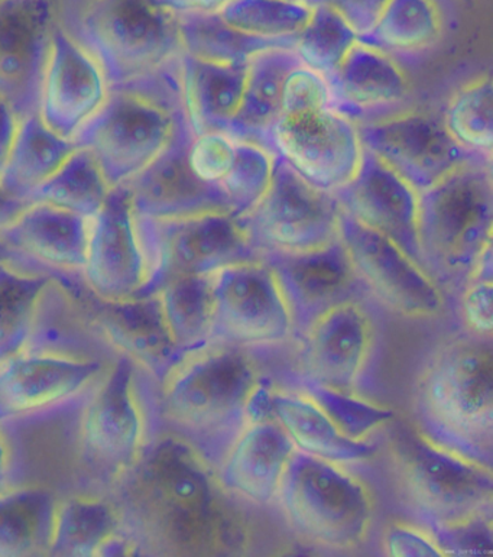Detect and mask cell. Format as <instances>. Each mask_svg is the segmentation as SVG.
Segmentation results:
<instances>
[{
	"mask_svg": "<svg viewBox=\"0 0 493 557\" xmlns=\"http://www.w3.org/2000/svg\"><path fill=\"white\" fill-rule=\"evenodd\" d=\"M127 475V511L153 545L177 555L244 554V512L214 465L186 438L171 433L149 443Z\"/></svg>",
	"mask_w": 493,
	"mask_h": 557,
	"instance_id": "obj_1",
	"label": "cell"
},
{
	"mask_svg": "<svg viewBox=\"0 0 493 557\" xmlns=\"http://www.w3.org/2000/svg\"><path fill=\"white\" fill-rule=\"evenodd\" d=\"M268 389L250 349L211 344L162 381L156 413L215 467Z\"/></svg>",
	"mask_w": 493,
	"mask_h": 557,
	"instance_id": "obj_2",
	"label": "cell"
},
{
	"mask_svg": "<svg viewBox=\"0 0 493 557\" xmlns=\"http://www.w3.org/2000/svg\"><path fill=\"white\" fill-rule=\"evenodd\" d=\"M184 121L177 63L156 76L110 86L100 111L74 137L98 162L110 188L151 165Z\"/></svg>",
	"mask_w": 493,
	"mask_h": 557,
	"instance_id": "obj_3",
	"label": "cell"
},
{
	"mask_svg": "<svg viewBox=\"0 0 493 557\" xmlns=\"http://www.w3.org/2000/svg\"><path fill=\"white\" fill-rule=\"evenodd\" d=\"M422 432L448 449L491 465L492 339L460 337L435 350L418 380Z\"/></svg>",
	"mask_w": 493,
	"mask_h": 557,
	"instance_id": "obj_4",
	"label": "cell"
},
{
	"mask_svg": "<svg viewBox=\"0 0 493 557\" xmlns=\"http://www.w3.org/2000/svg\"><path fill=\"white\" fill-rule=\"evenodd\" d=\"M491 162L466 161L418 193L421 265L443 289L464 288L492 247Z\"/></svg>",
	"mask_w": 493,
	"mask_h": 557,
	"instance_id": "obj_5",
	"label": "cell"
},
{
	"mask_svg": "<svg viewBox=\"0 0 493 557\" xmlns=\"http://www.w3.org/2000/svg\"><path fill=\"white\" fill-rule=\"evenodd\" d=\"M61 21L98 60L110 86L165 72L183 52L177 15L158 0H81Z\"/></svg>",
	"mask_w": 493,
	"mask_h": 557,
	"instance_id": "obj_6",
	"label": "cell"
},
{
	"mask_svg": "<svg viewBox=\"0 0 493 557\" xmlns=\"http://www.w3.org/2000/svg\"><path fill=\"white\" fill-rule=\"evenodd\" d=\"M386 456L405 498L429 528L491 515V465L448 449L405 423L391 430Z\"/></svg>",
	"mask_w": 493,
	"mask_h": 557,
	"instance_id": "obj_7",
	"label": "cell"
},
{
	"mask_svg": "<svg viewBox=\"0 0 493 557\" xmlns=\"http://www.w3.org/2000/svg\"><path fill=\"white\" fill-rule=\"evenodd\" d=\"M276 504L299 536L333 552H355L371 536L377 502L343 465L294 451Z\"/></svg>",
	"mask_w": 493,
	"mask_h": 557,
	"instance_id": "obj_8",
	"label": "cell"
},
{
	"mask_svg": "<svg viewBox=\"0 0 493 557\" xmlns=\"http://www.w3.org/2000/svg\"><path fill=\"white\" fill-rule=\"evenodd\" d=\"M342 206L333 191L304 178L275 153L270 188L241 218L259 256L315 251L341 238Z\"/></svg>",
	"mask_w": 493,
	"mask_h": 557,
	"instance_id": "obj_9",
	"label": "cell"
},
{
	"mask_svg": "<svg viewBox=\"0 0 493 557\" xmlns=\"http://www.w3.org/2000/svg\"><path fill=\"white\" fill-rule=\"evenodd\" d=\"M140 239L149 264V283L143 294L183 275H211L236 262L261 258L241 219L229 212L156 221L138 218Z\"/></svg>",
	"mask_w": 493,
	"mask_h": 557,
	"instance_id": "obj_10",
	"label": "cell"
},
{
	"mask_svg": "<svg viewBox=\"0 0 493 557\" xmlns=\"http://www.w3.org/2000/svg\"><path fill=\"white\" fill-rule=\"evenodd\" d=\"M108 368L95 357L24 350L0 367V429L82 407Z\"/></svg>",
	"mask_w": 493,
	"mask_h": 557,
	"instance_id": "obj_11",
	"label": "cell"
},
{
	"mask_svg": "<svg viewBox=\"0 0 493 557\" xmlns=\"http://www.w3.org/2000/svg\"><path fill=\"white\" fill-rule=\"evenodd\" d=\"M138 372L130 358L118 355L82 405V451L100 471H131L149 445V405Z\"/></svg>",
	"mask_w": 493,
	"mask_h": 557,
	"instance_id": "obj_12",
	"label": "cell"
},
{
	"mask_svg": "<svg viewBox=\"0 0 493 557\" xmlns=\"http://www.w3.org/2000/svg\"><path fill=\"white\" fill-rule=\"evenodd\" d=\"M211 344L270 348L296 336L292 311L274 271L262 258L236 262L211 274Z\"/></svg>",
	"mask_w": 493,
	"mask_h": 557,
	"instance_id": "obj_13",
	"label": "cell"
},
{
	"mask_svg": "<svg viewBox=\"0 0 493 557\" xmlns=\"http://www.w3.org/2000/svg\"><path fill=\"white\" fill-rule=\"evenodd\" d=\"M267 148L308 182L333 193L355 177L363 156L358 126L330 104L283 109Z\"/></svg>",
	"mask_w": 493,
	"mask_h": 557,
	"instance_id": "obj_14",
	"label": "cell"
},
{
	"mask_svg": "<svg viewBox=\"0 0 493 557\" xmlns=\"http://www.w3.org/2000/svg\"><path fill=\"white\" fill-rule=\"evenodd\" d=\"M341 240L369 298L405 319L429 320L442 314L444 289L429 273L393 240L343 209Z\"/></svg>",
	"mask_w": 493,
	"mask_h": 557,
	"instance_id": "obj_15",
	"label": "cell"
},
{
	"mask_svg": "<svg viewBox=\"0 0 493 557\" xmlns=\"http://www.w3.org/2000/svg\"><path fill=\"white\" fill-rule=\"evenodd\" d=\"M368 298L332 307L299 333V379L343 393L358 392L371 367L377 342Z\"/></svg>",
	"mask_w": 493,
	"mask_h": 557,
	"instance_id": "obj_16",
	"label": "cell"
},
{
	"mask_svg": "<svg viewBox=\"0 0 493 557\" xmlns=\"http://www.w3.org/2000/svg\"><path fill=\"white\" fill-rule=\"evenodd\" d=\"M362 147L421 193L466 161L482 158L460 147L443 117L407 109L393 116L356 125Z\"/></svg>",
	"mask_w": 493,
	"mask_h": 557,
	"instance_id": "obj_17",
	"label": "cell"
},
{
	"mask_svg": "<svg viewBox=\"0 0 493 557\" xmlns=\"http://www.w3.org/2000/svg\"><path fill=\"white\" fill-rule=\"evenodd\" d=\"M81 278L94 296L104 300H125L147 288L148 257L125 186L112 188L103 208L90 219Z\"/></svg>",
	"mask_w": 493,
	"mask_h": 557,
	"instance_id": "obj_18",
	"label": "cell"
},
{
	"mask_svg": "<svg viewBox=\"0 0 493 557\" xmlns=\"http://www.w3.org/2000/svg\"><path fill=\"white\" fill-rule=\"evenodd\" d=\"M61 16L59 0L0 3V98L20 120L37 113L52 33Z\"/></svg>",
	"mask_w": 493,
	"mask_h": 557,
	"instance_id": "obj_19",
	"label": "cell"
},
{
	"mask_svg": "<svg viewBox=\"0 0 493 557\" xmlns=\"http://www.w3.org/2000/svg\"><path fill=\"white\" fill-rule=\"evenodd\" d=\"M109 90L98 60L60 21L52 33L38 116L61 137L74 139L103 107Z\"/></svg>",
	"mask_w": 493,
	"mask_h": 557,
	"instance_id": "obj_20",
	"label": "cell"
},
{
	"mask_svg": "<svg viewBox=\"0 0 493 557\" xmlns=\"http://www.w3.org/2000/svg\"><path fill=\"white\" fill-rule=\"evenodd\" d=\"M87 294V315L96 335L153 383L161 384L186 358L171 335L157 293L125 300H104L89 289Z\"/></svg>",
	"mask_w": 493,
	"mask_h": 557,
	"instance_id": "obj_21",
	"label": "cell"
},
{
	"mask_svg": "<svg viewBox=\"0 0 493 557\" xmlns=\"http://www.w3.org/2000/svg\"><path fill=\"white\" fill-rule=\"evenodd\" d=\"M261 258L274 271L292 311L296 336L332 307L368 296L341 238L315 251L266 253Z\"/></svg>",
	"mask_w": 493,
	"mask_h": 557,
	"instance_id": "obj_22",
	"label": "cell"
},
{
	"mask_svg": "<svg viewBox=\"0 0 493 557\" xmlns=\"http://www.w3.org/2000/svg\"><path fill=\"white\" fill-rule=\"evenodd\" d=\"M186 117L165 151L126 184L138 218L171 221L211 212H231L219 186L201 182L188 164L192 140Z\"/></svg>",
	"mask_w": 493,
	"mask_h": 557,
	"instance_id": "obj_23",
	"label": "cell"
},
{
	"mask_svg": "<svg viewBox=\"0 0 493 557\" xmlns=\"http://www.w3.org/2000/svg\"><path fill=\"white\" fill-rule=\"evenodd\" d=\"M334 195L343 212L393 240L421 265L418 193L375 153L363 148L358 173Z\"/></svg>",
	"mask_w": 493,
	"mask_h": 557,
	"instance_id": "obj_24",
	"label": "cell"
},
{
	"mask_svg": "<svg viewBox=\"0 0 493 557\" xmlns=\"http://www.w3.org/2000/svg\"><path fill=\"white\" fill-rule=\"evenodd\" d=\"M296 447L272 416L249 420L215 465L232 497L252 506L276 503Z\"/></svg>",
	"mask_w": 493,
	"mask_h": 557,
	"instance_id": "obj_25",
	"label": "cell"
},
{
	"mask_svg": "<svg viewBox=\"0 0 493 557\" xmlns=\"http://www.w3.org/2000/svg\"><path fill=\"white\" fill-rule=\"evenodd\" d=\"M330 108L356 125L407 111L411 85L398 61L378 48L356 42L336 72L325 78Z\"/></svg>",
	"mask_w": 493,
	"mask_h": 557,
	"instance_id": "obj_26",
	"label": "cell"
},
{
	"mask_svg": "<svg viewBox=\"0 0 493 557\" xmlns=\"http://www.w3.org/2000/svg\"><path fill=\"white\" fill-rule=\"evenodd\" d=\"M89 230L90 219L54 206L33 203L2 236L25 264L59 277L81 278Z\"/></svg>",
	"mask_w": 493,
	"mask_h": 557,
	"instance_id": "obj_27",
	"label": "cell"
},
{
	"mask_svg": "<svg viewBox=\"0 0 493 557\" xmlns=\"http://www.w3.org/2000/svg\"><path fill=\"white\" fill-rule=\"evenodd\" d=\"M248 64L229 65L180 55L177 81L192 135L229 134L239 111Z\"/></svg>",
	"mask_w": 493,
	"mask_h": 557,
	"instance_id": "obj_28",
	"label": "cell"
},
{
	"mask_svg": "<svg viewBox=\"0 0 493 557\" xmlns=\"http://www.w3.org/2000/svg\"><path fill=\"white\" fill-rule=\"evenodd\" d=\"M270 407L296 450L312 458L347 467L367 462L380 449L375 443L345 436L301 392L271 389Z\"/></svg>",
	"mask_w": 493,
	"mask_h": 557,
	"instance_id": "obj_29",
	"label": "cell"
},
{
	"mask_svg": "<svg viewBox=\"0 0 493 557\" xmlns=\"http://www.w3.org/2000/svg\"><path fill=\"white\" fill-rule=\"evenodd\" d=\"M299 65L293 47H274L255 54L248 61L239 111L227 135L267 148L268 135L283 109L285 82Z\"/></svg>",
	"mask_w": 493,
	"mask_h": 557,
	"instance_id": "obj_30",
	"label": "cell"
},
{
	"mask_svg": "<svg viewBox=\"0 0 493 557\" xmlns=\"http://www.w3.org/2000/svg\"><path fill=\"white\" fill-rule=\"evenodd\" d=\"M59 275L25 262H0V367L28 349Z\"/></svg>",
	"mask_w": 493,
	"mask_h": 557,
	"instance_id": "obj_31",
	"label": "cell"
},
{
	"mask_svg": "<svg viewBox=\"0 0 493 557\" xmlns=\"http://www.w3.org/2000/svg\"><path fill=\"white\" fill-rule=\"evenodd\" d=\"M122 512L100 498L74 497L57 504L50 554L125 555Z\"/></svg>",
	"mask_w": 493,
	"mask_h": 557,
	"instance_id": "obj_32",
	"label": "cell"
},
{
	"mask_svg": "<svg viewBox=\"0 0 493 557\" xmlns=\"http://www.w3.org/2000/svg\"><path fill=\"white\" fill-rule=\"evenodd\" d=\"M443 35L444 15L437 0H389L359 41L403 64L424 59Z\"/></svg>",
	"mask_w": 493,
	"mask_h": 557,
	"instance_id": "obj_33",
	"label": "cell"
},
{
	"mask_svg": "<svg viewBox=\"0 0 493 557\" xmlns=\"http://www.w3.org/2000/svg\"><path fill=\"white\" fill-rule=\"evenodd\" d=\"M44 124L38 113L22 117L0 182L17 199L28 200L77 149Z\"/></svg>",
	"mask_w": 493,
	"mask_h": 557,
	"instance_id": "obj_34",
	"label": "cell"
},
{
	"mask_svg": "<svg viewBox=\"0 0 493 557\" xmlns=\"http://www.w3.org/2000/svg\"><path fill=\"white\" fill-rule=\"evenodd\" d=\"M57 504L44 490L0 494V556L50 554Z\"/></svg>",
	"mask_w": 493,
	"mask_h": 557,
	"instance_id": "obj_35",
	"label": "cell"
},
{
	"mask_svg": "<svg viewBox=\"0 0 493 557\" xmlns=\"http://www.w3.org/2000/svg\"><path fill=\"white\" fill-rule=\"evenodd\" d=\"M171 335L186 357L211 345L213 285L211 275H183L157 292Z\"/></svg>",
	"mask_w": 493,
	"mask_h": 557,
	"instance_id": "obj_36",
	"label": "cell"
},
{
	"mask_svg": "<svg viewBox=\"0 0 493 557\" xmlns=\"http://www.w3.org/2000/svg\"><path fill=\"white\" fill-rule=\"evenodd\" d=\"M180 44L184 54L211 63L248 64L258 52L294 42L250 37L226 24L219 12L177 15Z\"/></svg>",
	"mask_w": 493,
	"mask_h": 557,
	"instance_id": "obj_37",
	"label": "cell"
},
{
	"mask_svg": "<svg viewBox=\"0 0 493 557\" xmlns=\"http://www.w3.org/2000/svg\"><path fill=\"white\" fill-rule=\"evenodd\" d=\"M110 190L95 158L77 148L61 169L35 190L29 201L91 219L103 208Z\"/></svg>",
	"mask_w": 493,
	"mask_h": 557,
	"instance_id": "obj_38",
	"label": "cell"
},
{
	"mask_svg": "<svg viewBox=\"0 0 493 557\" xmlns=\"http://www.w3.org/2000/svg\"><path fill=\"white\" fill-rule=\"evenodd\" d=\"M492 99L491 74H482L452 95L442 116L448 134L460 147L486 160H492Z\"/></svg>",
	"mask_w": 493,
	"mask_h": 557,
	"instance_id": "obj_39",
	"label": "cell"
},
{
	"mask_svg": "<svg viewBox=\"0 0 493 557\" xmlns=\"http://www.w3.org/2000/svg\"><path fill=\"white\" fill-rule=\"evenodd\" d=\"M358 41V34L337 12L315 7L293 48L304 67L328 78Z\"/></svg>",
	"mask_w": 493,
	"mask_h": 557,
	"instance_id": "obj_40",
	"label": "cell"
},
{
	"mask_svg": "<svg viewBox=\"0 0 493 557\" xmlns=\"http://www.w3.org/2000/svg\"><path fill=\"white\" fill-rule=\"evenodd\" d=\"M219 13L226 24L250 37L294 42L311 8L294 0H231Z\"/></svg>",
	"mask_w": 493,
	"mask_h": 557,
	"instance_id": "obj_41",
	"label": "cell"
},
{
	"mask_svg": "<svg viewBox=\"0 0 493 557\" xmlns=\"http://www.w3.org/2000/svg\"><path fill=\"white\" fill-rule=\"evenodd\" d=\"M275 153L250 140L236 139L235 161L219 184L229 209L244 218L266 196L274 175Z\"/></svg>",
	"mask_w": 493,
	"mask_h": 557,
	"instance_id": "obj_42",
	"label": "cell"
},
{
	"mask_svg": "<svg viewBox=\"0 0 493 557\" xmlns=\"http://www.w3.org/2000/svg\"><path fill=\"white\" fill-rule=\"evenodd\" d=\"M298 392L316 403L317 407L345 436L368 441L375 430L394 420V411L362 400L356 394L338 392L312 381L299 379Z\"/></svg>",
	"mask_w": 493,
	"mask_h": 557,
	"instance_id": "obj_43",
	"label": "cell"
},
{
	"mask_svg": "<svg viewBox=\"0 0 493 557\" xmlns=\"http://www.w3.org/2000/svg\"><path fill=\"white\" fill-rule=\"evenodd\" d=\"M492 517L482 515L457 523L431 525V537L443 555L481 556L492 554Z\"/></svg>",
	"mask_w": 493,
	"mask_h": 557,
	"instance_id": "obj_44",
	"label": "cell"
},
{
	"mask_svg": "<svg viewBox=\"0 0 493 557\" xmlns=\"http://www.w3.org/2000/svg\"><path fill=\"white\" fill-rule=\"evenodd\" d=\"M236 139L223 133L193 135L188 164L201 182L219 186L235 161Z\"/></svg>",
	"mask_w": 493,
	"mask_h": 557,
	"instance_id": "obj_45",
	"label": "cell"
},
{
	"mask_svg": "<svg viewBox=\"0 0 493 557\" xmlns=\"http://www.w3.org/2000/svg\"><path fill=\"white\" fill-rule=\"evenodd\" d=\"M492 280H469L461 288V315L472 335L492 339Z\"/></svg>",
	"mask_w": 493,
	"mask_h": 557,
	"instance_id": "obj_46",
	"label": "cell"
},
{
	"mask_svg": "<svg viewBox=\"0 0 493 557\" xmlns=\"http://www.w3.org/2000/svg\"><path fill=\"white\" fill-rule=\"evenodd\" d=\"M310 8L333 9L355 29L358 37L368 34L389 0H303Z\"/></svg>",
	"mask_w": 493,
	"mask_h": 557,
	"instance_id": "obj_47",
	"label": "cell"
},
{
	"mask_svg": "<svg viewBox=\"0 0 493 557\" xmlns=\"http://www.w3.org/2000/svg\"><path fill=\"white\" fill-rule=\"evenodd\" d=\"M384 546L385 554L395 557L444 556L440 547L435 545L433 537L403 524H394L386 530Z\"/></svg>",
	"mask_w": 493,
	"mask_h": 557,
	"instance_id": "obj_48",
	"label": "cell"
},
{
	"mask_svg": "<svg viewBox=\"0 0 493 557\" xmlns=\"http://www.w3.org/2000/svg\"><path fill=\"white\" fill-rule=\"evenodd\" d=\"M20 121L11 104L0 98V174L7 165Z\"/></svg>",
	"mask_w": 493,
	"mask_h": 557,
	"instance_id": "obj_49",
	"label": "cell"
},
{
	"mask_svg": "<svg viewBox=\"0 0 493 557\" xmlns=\"http://www.w3.org/2000/svg\"><path fill=\"white\" fill-rule=\"evenodd\" d=\"M30 205V201L11 195L0 182V234L11 227Z\"/></svg>",
	"mask_w": 493,
	"mask_h": 557,
	"instance_id": "obj_50",
	"label": "cell"
},
{
	"mask_svg": "<svg viewBox=\"0 0 493 557\" xmlns=\"http://www.w3.org/2000/svg\"><path fill=\"white\" fill-rule=\"evenodd\" d=\"M162 7L175 13H213L220 12L231 0H158Z\"/></svg>",
	"mask_w": 493,
	"mask_h": 557,
	"instance_id": "obj_51",
	"label": "cell"
},
{
	"mask_svg": "<svg viewBox=\"0 0 493 557\" xmlns=\"http://www.w3.org/2000/svg\"><path fill=\"white\" fill-rule=\"evenodd\" d=\"M13 463L4 430L0 429V494L12 490Z\"/></svg>",
	"mask_w": 493,
	"mask_h": 557,
	"instance_id": "obj_52",
	"label": "cell"
},
{
	"mask_svg": "<svg viewBox=\"0 0 493 557\" xmlns=\"http://www.w3.org/2000/svg\"><path fill=\"white\" fill-rule=\"evenodd\" d=\"M11 260H17L16 253L13 252V249L9 247V244L4 240L2 234H0V262Z\"/></svg>",
	"mask_w": 493,
	"mask_h": 557,
	"instance_id": "obj_53",
	"label": "cell"
},
{
	"mask_svg": "<svg viewBox=\"0 0 493 557\" xmlns=\"http://www.w3.org/2000/svg\"><path fill=\"white\" fill-rule=\"evenodd\" d=\"M294 2H303V0H294Z\"/></svg>",
	"mask_w": 493,
	"mask_h": 557,
	"instance_id": "obj_54",
	"label": "cell"
},
{
	"mask_svg": "<svg viewBox=\"0 0 493 557\" xmlns=\"http://www.w3.org/2000/svg\"><path fill=\"white\" fill-rule=\"evenodd\" d=\"M4 2V0H0V3Z\"/></svg>",
	"mask_w": 493,
	"mask_h": 557,
	"instance_id": "obj_55",
	"label": "cell"
}]
</instances>
